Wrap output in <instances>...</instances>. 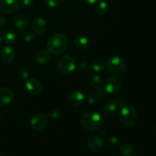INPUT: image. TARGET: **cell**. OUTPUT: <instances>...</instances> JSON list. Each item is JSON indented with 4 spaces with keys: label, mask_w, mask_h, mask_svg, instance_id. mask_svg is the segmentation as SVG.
Returning <instances> with one entry per match:
<instances>
[{
    "label": "cell",
    "mask_w": 156,
    "mask_h": 156,
    "mask_svg": "<svg viewBox=\"0 0 156 156\" xmlns=\"http://www.w3.org/2000/svg\"><path fill=\"white\" fill-rule=\"evenodd\" d=\"M108 10V5L106 1L105 0H101L99 2L96 4L95 9H94V12L97 14L98 16H102V15H105Z\"/></svg>",
    "instance_id": "cell-20"
},
{
    "label": "cell",
    "mask_w": 156,
    "mask_h": 156,
    "mask_svg": "<svg viewBox=\"0 0 156 156\" xmlns=\"http://www.w3.org/2000/svg\"><path fill=\"white\" fill-rule=\"evenodd\" d=\"M24 88L27 92L31 94H39L43 91V85L41 82L33 78H28L26 79Z\"/></svg>",
    "instance_id": "cell-8"
},
{
    "label": "cell",
    "mask_w": 156,
    "mask_h": 156,
    "mask_svg": "<svg viewBox=\"0 0 156 156\" xmlns=\"http://www.w3.org/2000/svg\"><path fill=\"white\" fill-rule=\"evenodd\" d=\"M20 3L18 0H0V12L9 15L18 11Z\"/></svg>",
    "instance_id": "cell-7"
},
{
    "label": "cell",
    "mask_w": 156,
    "mask_h": 156,
    "mask_svg": "<svg viewBox=\"0 0 156 156\" xmlns=\"http://www.w3.org/2000/svg\"><path fill=\"white\" fill-rule=\"evenodd\" d=\"M58 69L62 74L69 76L74 73L76 70V61L72 56L64 55L61 56L57 62Z\"/></svg>",
    "instance_id": "cell-4"
},
{
    "label": "cell",
    "mask_w": 156,
    "mask_h": 156,
    "mask_svg": "<svg viewBox=\"0 0 156 156\" xmlns=\"http://www.w3.org/2000/svg\"><path fill=\"white\" fill-rule=\"evenodd\" d=\"M85 2L88 5H94L97 4L98 2L101 1V0H84Z\"/></svg>",
    "instance_id": "cell-34"
},
{
    "label": "cell",
    "mask_w": 156,
    "mask_h": 156,
    "mask_svg": "<svg viewBox=\"0 0 156 156\" xmlns=\"http://www.w3.org/2000/svg\"><path fill=\"white\" fill-rule=\"evenodd\" d=\"M90 84L91 86L94 88H98V87L101 86L102 85V79H101L100 76L98 75H92L89 79Z\"/></svg>",
    "instance_id": "cell-23"
},
{
    "label": "cell",
    "mask_w": 156,
    "mask_h": 156,
    "mask_svg": "<svg viewBox=\"0 0 156 156\" xmlns=\"http://www.w3.org/2000/svg\"><path fill=\"white\" fill-rule=\"evenodd\" d=\"M74 45L79 50H85L90 46V40L84 35H79L75 37Z\"/></svg>",
    "instance_id": "cell-16"
},
{
    "label": "cell",
    "mask_w": 156,
    "mask_h": 156,
    "mask_svg": "<svg viewBox=\"0 0 156 156\" xmlns=\"http://www.w3.org/2000/svg\"><path fill=\"white\" fill-rule=\"evenodd\" d=\"M68 40L62 34H56L48 40L47 44V51L54 56H59L66 50Z\"/></svg>",
    "instance_id": "cell-1"
},
{
    "label": "cell",
    "mask_w": 156,
    "mask_h": 156,
    "mask_svg": "<svg viewBox=\"0 0 156 156\" xmlns=\"http://www.w3.org/2000/svg\"><path fill=\"white\" fill-rule=\"evenodd\" d=\"M32 30L36 34H42L47 29V23L42 18H37L33 21L31 24Z\"/></svg>",
    "instance_id": "cell-14"
},
{
    "label": "cell",
    "mask_w": 156,
    "mask_h": 156,
    "mask_svg": "<svg viewBox=\"0 0 156 156\" xmlns=\"http://www.w3.org/2000/svg\"><path fill=\"white\" fill-rule=\"evenodd\" d=\"M14 24L18 29L24 30L28 27L29 22L27 18L23 15H18L14 18Z\"/></svg>",
    "instance_id": "cell-17"
},
{
    "label": "cell",
    "mask_w": 156,
    "mask_h": 156,
    "mask_svg": "<svg viewBox=\"0 0 156 156\" xmlns=\"http://www.w3.org/2000/svg\"><path fill=\"white\" fill-rule=\"evenodd\" d=\"M106 66L111 73L120 75L125 71L126 65L123 58L118 56H113L108 59Z\"/></svg>",
    "instance_id": "cell-5"
},
{
    "label": "cell",
    "mask_w": 156,
    "mask_h": 156,
    "mask_svg": "<svg viewBox=\"0 0 156 156\" xmlns=\"http://www.w3.org/2000/svg\"><path fill=\"white\" fill-rule=\"evenodd\" d=\"M88 148L93 151H99L103 149L105 146V141L101 137L98 136H93L88 138L87 141Z\"/></svg>",
    "instance_id": "cell-11"
},
{
    "label": "cell",
    "mask_w": 156,
    "mask_h": 156,
    "mask_svg": "<svg viewBox=\"0 0 156 156\" xmlns=\"http://www.w3.org/2000/svg\"><path fill=\"white\" fill-rule=\"evenodd\" d=\"M137 120H138V112L135 108L127 105L121 108L120 111V120L123 126H133L136 123Z\"/></svg>",
    "instance_id": "cell-3"
},
{
    "label": "cell",
    "mask_w": 156,
    "mask_h": 156,
    "mask_svg": "<svg viewBox=\"0 0 156 156\" xmlns=\"http://www.w3.org/2000/svg\"><path fill=\"white\" fill-rule=\"evenodd\" d=\"M108 141H109L110 145H111V146H117V145H118V143H119L118 139H117V137H115V136L111 137V138L108 140Z\"/></svg>",
    "instance_id": "cell-32"
},
{
    "label": "cell",
    "mask_w": 156,
    "mask_h": 156,
    "mask_svg": "<svg viewBox=\"0 0 156 156\" xmlns=\"http://www.w3.org/2000/svg\"><path fill=\"white\" fill-rule=\"evenodd\" d=\"M2 41H3V39L2 37L1 36H0V47L2 46Z\"/></svg>",
    "instance_id": "cell-35"
},
{
    "label": "cell",
    "mask_w": 156,
    "mask_h": 156,
    "mask_svg": "<svg viewBox=\"0 0 156 156\" xmlns=\"http://www.w3.org/2000/svg\"><path fill=\"white\" fill-rule=\"evenodd\" d=\"M35 40L34 33H28L24 37V41L26 43H32Z\"/></svg>",
    "instance_id": "cell-31"
},
{
    "label": "cell",
    "mask_w": 156,
    "mask_h": 156,
    "mask_svg": "<svg viewBox=\"0 0 156 156\" xmlns=\"http://www.w3.org/2000/svg\"><path fill=\"white\" fill-rule=\"evenodd\" d=\"M85 101V95L80 91H74L69 94L68 98L69 105L73 108H79Z\"/></svg>",
    "instance_id": "cell-10"
},
{
    "label": "cell",
    "mask_w": 156,
    "mask_h": 156,
    "mask_svg": "<svg viewBox=\"0 0 156 156\" xmlns=\"http://www.w3.org/2000/svg\"><path fill=\"white\" fill-rule=\"evenodd\" d=\"M79 69L82 73H87L89 70V66L85 62H82L79 64Z\"/></svg>",
    "instance_id": "cell-29"
},
{
    "label": "cell",
    "mask_w": 156,
    "mask_h": 156,
    "mask_svg": "<svg viewBox=\"0 0 156 156\" xmlns=\"http://www.w3.org/2000/svg\"><path fill=\"white\" fill-rule=\"evenodd\" d=\"M0 58L5 62H12L15 58V50L9 46L2 47L0 50Z\"/></svg>",
    "instance_id": "cell-13"
},
{
    "label": "cell",
    "mask_w": 156,
    "mask_h": 156,
    "mask_svg": "<svg viewBox=\"0 0 156 156\" xmlns=\"http://www.w3.org/2000/svg\"><path fill=\"white\" fill-rule=\"evenodd\" d=\"M47 119L44 114H37L34 116L30 122V127L35 131H41L46 127Z\"/></svg>",
    "instance_id": "cell-9"
},
{
    "label": "cell",
    "mask_w": 156,
    "mask_h": 156,
    "mask_svg": "<svg viewBox=\"0 0 156 156\" xmlns=\"http://www.w3.org/2000/svg\"><path fill=\"white\" fill-rule=\"evenodd\" d=\"M36 61L41 65H45L48 63L50 59V53L46 50H41L37 53L35 56Z\"/></svg>",
    "instance_id": "cell-19"
},
{
    "label": "cell",
    "mask_w": 156,
    "mask_h": 156,
    "mask_svg": "<svg viewBox=\"0 0 156 156\" xmlns=\"http://www.w3.org/2000/svg\"><path fill=\"white\" fill-rule=\"evenodd\" d=\"M121 88L122 81L120 78L117 77V76H111L107 79L105 86L107 93L116 94L120 91Z\"/></svg>",
    "instance_id": "cell-6"
},
{
    "label": "cell",
    "mask_w": 156,
    "mask_h": 156,
    "mask_svg": "<svg viewBox=\"0 0 156 156\" xmlns=\"http://www.w3.org/2000/svg\"><path fill=\"white\" fill-rule=\"evenodd\" d=\"M118 108L119 106L117 101L109 99V100H107L103 104V110H102V112L105 115H108V114H111L112 113L115 112Z\"/></svg>",
    "instance_id": "cell-15"
},
{
    "label": "cell",
    "mask_w": 156,
    "mask_h": 156,
    "mask_svg": "<svg viewBox=\"0 0 156 156\" xmlns=\"http://www.w3.org/2000/svg\"><path fill=\"white\" fill-rule=\"evenodd\" d=\"M5 18L2 15H0V29L4 27L5 24Z\"/></svg>",
    "instance_id": "cell-33"
},
{
    "label": "cell",
    "mask_w": 156,
    "mask_h": 156,
    "mask_svg": "<svg viewBox=\"0 0 156 156\" xmlns=\"http://www.w3.org/2000/svg\"><path fill=\"white\" fill-rule=\"evenodd\" d=\"M14 98V94L9 88L0 87V107L10 103Z\"/></svg>",
    "instance_id": "cell-12"
},
{
    "label": "cell",
    "mask_w": 156,
    "mask_h": 156,
    "mask_svg": "<svg viewBox=\"0 0 156 156\" xmlns=\"http://www.w3.org/2000/svg\"><path fill=\"white\" fill-rule=\"evenodd\" d=\"M120 152L123 156H136L135 148L130 143H125L120 148Z\"/></svg>",
    "instance_id": "cell-21"
},
{
    "label": "cell",
    "mask_w": 156,
    "mask_h": 156,
    "mask_svg": "<svg viewBox=\"0 0 156 156\" xmlns=\"http://www.w3.org/2000/svg\"><path fill=\"white\" fill-rule=\"evenodd\" d=\"M99 98H100L98 97V95L95 93L94 94H91L88 97V102L89 104H91V105H94V104L98 103V101H99Z\"/></svg>",
    "instance_id": "cell-28"
},
{
    "label": "cell",
    "mask_w": 156,
    "mask_h": 156,
    "mask_svg": "<svg viewBox=\"0 0 156 156\" xmlns=\"http://www.w3.org/2000/svg\"><path fill=\"white\" fill-rule=\"evenodd\" d=\"M48 117L52 120H57L60 117V112L56 109H53L49 111Z\"/></svg>",
    "instance_id": "cell-25"
},
{
    "label": "cell",
    "mask_w": 156,
    "mask_h": 156,
    "mask_svg": "<svg viewBox=\"0 0 156 156\" xmlns=\"http://www.w3.org/2000/svg\"><path fill=\"white\" fill-rule=\"evenodd\" d=\"M95 94H97L98 97V98L105 97V94H107V91H106V90H105V88L100 86V87H98V88H97V90H96Z\"/></svg>",
    "instance_id": "cell-30"
},
{
    "label": "cell",
    "mask_w": 156,
    "mask_h": 156,
    "mask_svg": "<svg viewBox=\"0 0 156 156\" xmlns=\"http://www.w3.org/2000/svg\"><path fill=\"white\" fill-rule=\"evenodd\" d=\"M82 125L85 129L91 132L98 131L104 124L103 117L95 112H88L82 117Z\"/></svg>",
    "instance_id": "cell-2"
},
{
    "label": "cell",
    "mask_w": 156,
    "mask_h": 156,
    "mask_svg": "<svg viewBox=\"0 0 156 156\" xmlns=\"http://www.w3.org/2000/svg\"><path fill=\"white\" fill-rule=\"evenodd\" d=\"M46 4L47 6L52 9H55V8L59 7L60 5V0H45Z\"/></svg>",
    "instance_id": "cell-26"
},
{
    "label": "cell",
    "mask_w": 156,
    "mask_h": 156,
    "mask_svg": "<svg viewBox=\"0 0 156 156\" xmlns=\"http://www.w3.org/2000/svg\"><path fill=\"white\" fill-rule=\"evenodd\" d=\"M91 67H92V69L94 73H103L105 71V68H106V65H105L103 61L100 60V59H97V60L94 61Z\"/></svg>",
    "instance_id": "cell-22"
},
{
    "label": "cell",
    "mask_w": 156,
    "mask_h": 156,
    "mask_svg": "<svg viewBox=\"0 0 156 156\" xmlns=\"http://www.w3.org/2000/svg\"><path fill=\"white\" fill-rule=\"evenodd\" d=\"M2 39L4 40V41L6 44H13L15 43H16V41H18V34H17V33L15 30H6L3 34Z\"/></svg>",
    "instance_id": "cell-18"
},
{
    "label": "cell",
    "mask_w": 156,
    "mask_h": 156,
    "mask_svg": "<svg viewBox=\"0 0 156 156\" xmlns=\"http://www.w3.org/2000/svg\"><path fill=\"white\" fill-rule=\"evenodd\" d=\"M18 74L20 77L23 79H27L29 78V71L26 67L21 66L18 69Z\"/></svg>",
    "instance_id": "cell-24"
},
{
    "label": "cell",
    "mask_w": 156,
    "mask_h": 156,
    "mask_svg": "<svg viewBox=\"0 0 156 156\" xmlns=\"http://www.w3.org/2000/svg\"><path fill=\"white\" fill-rule=\"evenodd\" d=\"M33 4L34 0H21V3H20V5H21V7L24 8V9H27L31 8Z\"/></svg>",
    "instance_id": "cell-27"
},
{
    "label": "cell",
    "mask_w": 156,
    "mask_h": 156,
    "mask_svg": "<svg viewBox=\"0 0 156 156\" xmlns=\"http://www.w3.org/2000/svg\"><path fill=\"white\" fill-rule=\"evenodd\" d=\"M72 1H75V0H72Z\"/></svg>",
    "instance_id": "cell-36"
}]
</instances>
